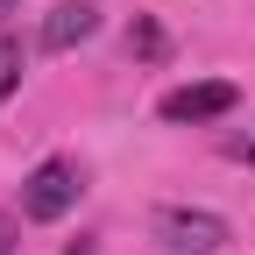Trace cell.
<instances>
[{
    "instance_id": "cell-2",
    "label": "cell",
    "mask_w": 255,
    "mask_h": 255,
    "mask_svg": "<svg viewBox=\"0 0 255 255\" xmlns=\"http://www.w3.org/2000/svg\"><path fill=\"white\" fill-rule=\"evenodd\" d=\"M156 241L170 255H220L227 248V220L206 206H156Z\"/></svg>"
},
{
    "instance_id": "cell-4",
    "label": "cell",
    "mask_w": 255,
    "mask_h": 255,
    "mask_svg": "<svg viewBox=\"0 0 255 255\" xmlns=\"http://www.w3.org/2000/svg\"><path fill=\"white\" fill-rule=\"evenodd\" d=\"M100 36V7H92V0H57V7L43 14V50L50 57H64V50H78V43H92Z\"/></svg>"
},
{
    "instance_id": "cell-8",
    "label": "cell",
    "mask_w": 255,
    "mask_h": 255,
    "mask_svg": "<svg viewBox=\"0 0 255 255\" xmlns=\"http://www.w3.org/2000/svg\"><path fill=\"white\" fill-rule=\"evenodd\" d=\"M0 255H14V227H7V220H0Z\"/></svg>"
},
{
    "instance_id": "cell-1",
    "label": "cell",
    "mask_w": 255,
    "mask_h": 255,
    "mask_svg": "<svg viewBox=\"0 0 255 255\" xmlns=\"http://www.w3.org/2000/svg\"><path fill=\"white\" fill-rule=\"evenodd\" d=\"M85 191V170L71 163V156H50V163H36L21 177V220H36V227H50V220H64L78 206Z\"/></svg>"
},
{
    "instance_id": "cell-6",
    "label": "cell",
    "mask_w": 255,
    "mask_h": 255,
    "mask_svg": "<svg viewBox=\"0 0 255 255\" xmlns=\"http://www.w3.org/2000/svg\"><path fill=\"white\" fill-rule=\"evenodd\" d=\"M21 71H28V50H21L14 36H0V107L14 100V85H21Z\"/></svg>"
},
{
    "instance_id": "cell-3",
    "label": "cell",
    "mask_w": 255,
    "mask_h": 255,
    "mask_svg": "<svg viewBox=\"0 0 255 255\" xmlns=\"http://www.w3.org/2000/svg\"><path fill=\"white\" fill-rule=\"evenodd\" d=\"M241 107V92L227 85V78H206V85H177V92H163V114L170 128H199V121H220V114H234Z\"/></svg>"
},
{
    "instance_id": "cell-5",
    "label": "cell",
    "mask_w": 255,
    "mask_h": 255,
    "mask_svg": "<svg viewBox=\"0 0 255 255\" xmlns=\"http://www.w3.org/2000/svg\"><path fill=\"white\" fill-rule=\"evenodd\" d=\"M170 43H163V28H156V14H135V28H128V57H142V64H156Z\"/></svg>"
},
{
    "instance_id": "cell-7",
    "label": "cell",
    "mask_w": 255,
    "mask_h": 255,
    "mask_svg": "<svg viewBox=\"0 0 255 255\" xmlns=\"http://www.w3.org/2000/svg\"><path fill=\"white\" fill-rule=\"evenodd\" d=\"M21 14V0H0V36H7V21Z\"/></svg>"
}]
</instances>
